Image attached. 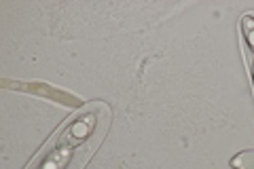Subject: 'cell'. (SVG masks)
Segmentation results:
<instances>
[{"label":"cell","instance_id":"1","mask_svg":"<svg viewBox=\"0 0 254 169\" xmlns=\"http://www.w3.org/2000/svg\"><path fill=\"white\" fill-rule=\"evenodd\" d=\"M93 127H95V110H87V112H83V114H78V116H74L72 120H70V123L53 138V144L60 150L66 152V150L78 146L81 142H85L87 138H89Z\"/></svg>","mask_w":254,"mask_h":169},{"label":"cell","instance_id":"2","mask_svg":"<svg viewBox=\"0 0 254 169\" xmlns=\"http://www.w3.org/2000/svg\"><path fill=\"white\" fill-rule=\"evenodd\" d=\"M62 159H64V150H60L53 142H49V146L41 150V155L32 161V165L28 169H60Z\"/></svg>","mask_w":254,"mask_h":169},{"label":"cell","instance_id":"3","mask_svg":"<svg viewBox=\"0 0 254 169\" xmlns=\"http://www.w3.org/2000/svg\"><path fill=\"white\" fill-rule=\"evenodd\" d=\"M242 32H244V45H246V57L250 63L252 80H254V15H246L242 19Z\"/></svg>","mask_w":254,"mask_h":169},{"label":"cell","instance_id":"4","mask_svg":"<svg viewBox=\"0 0 254 169\" xmlns=\"http://www.w3.org/2000/svg\"><path fill=\"white\" fill-rule=\"evenodd\" d=\"M231 167H235V169H254V150H244L242 155L233 157Z\"/></svg>","mask_w":254,"mask_h":169}]
</instances>
